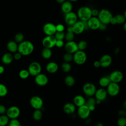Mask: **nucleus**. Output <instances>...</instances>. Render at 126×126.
Listing matches in <instances>:
<instances>
[{
  "label": "nucleus",
  "mask_w": 126,
  "mask_h": 126,
  "mask_svg": "<svg viewBox=\"0 0 126 126\" xmlns=\"http://www.w3.org/2000/svg\"><path fill=\"white\" fill-rule=\"evenodd\" d=\"M34 50V45L30 41L24 40L18 44V52L22 56H28L31 54Z\"/></svg>",
  "instance_id": "obj_1"
},
{
  "label": "nucleus",
  "mask_w": 126,
  "mask_h": 126,
  "mask_svg": "<svg viewBox=\"0 0 126 126\" xmlns=\"http://www.w3.org/2000/svg\"><path fill=\"white\" fill-rule=\"evenodd\" d=\"M76 14L80 21H87L92 17V9L88 6H83L78 9Z\"/></svg>",
  "instance_id": "obj_2"
},
{
  "label": "nucleus",
  "mask_w": 126,
  "mask_h": 126,
  "mask_svg": "<svg viewBox=\"0 0 126 126\" xmlns=\"http://www.w3.org/2000/svg\"><path fill=\"white\" fill-rule=\"evenodd\" d=\"M113 16L112 13L108 9L104 8L99 10L97 18L101 23L107 25L110 24Z\"/></svg>",
  "instance_id": "obj_3"
},
{
  "label": "nucleus",
  "mask_w": 126,
  "mask_h": 126,
  "mask_svg": "<svg viewBox=\"0 0 126 126\" xmlns=\"http://www.w3.org/2000/svg\"><path fill=\"white\" fill-rule=\"evenodd\" d=\"M87 59V56L84 51L78 50L73 54V61L78 65L84 64Z\"/></svg>",
  "instance_id": "obj_4"
},
{
  "label": "nucleus",
  "mask_w": 126,
  "mask_h": 126,
  "mask_svg": "<svg viewBox=\"0 0 126 126\" xmlns=\"http://www.w3.org/2000/svg\"><path fill=\"white\" fill-rule=\"evenodd\" d=\"M42 67L40 64L37 62L31 63L28 67V71L30 75L35 76L41 73Z\"/></svg>",
  "instance_id": "obj_5"
},
{
  "label": "nucleus",
  "mask_w": 126,
  "mask_h": 126,
  "mask_svg": "<svg viewBox=\"0 0 126 126\" xmlns=\"http://www.w3.org/2000/svg\"><path fill=\"white\" fill-rule=\"evenodd\" d=\"M82 90L84 94L86 96L91 97L94 95L96 88L94 84L92 83H87L83 85Z\"/></svg>",
  "instance_id": "obj_6"
},
{
  "label": "nucleus",
  "mask_w": 126,
  "mask_h": 126,
  "mask_svg": "<svg viewBox=\"0 0 126 126\" xmlns=\"http://www.w3.org/2000/svg\"><path fill=\"white\" fill-rule=\"evenodd\" d=\"M56 39L54 35H46L42 41V44L44 48L51 49L55 46Z\"/></svg>",
  "instance_id": "obj_7"
},
{
  "label": "nucleus",
  "mask_w": 126,
  "mask_h": 126,
  "mask_svg": "<svg viewBox=\"0 0 126 126\" xmlns=\"http://www.w3.org/2000/svg\"><path fill=\"white\" fill-rule=\"evenodd\" d=\"M107 92L108 94L111 96L117 95L120 91V87L118 83L111 82L107 87Z\"/></svg>",
  "instance_id": "obj_8"
},
{
  "label": "nucleus",
  "mask_w": 126,
  "mask_h": 126,
  "mask_svg": "<svg viewBox=\"0 0 126 126\" xmlns=\"http://www.w3.org/2000/svg\"><path fill=\"white\" fill-rule=\"evenodd\" d=\"M20 114V110L16 106H10L7 109L6 115L10 119H17Z\"/></svg>",
  "instance_id": "obj_9"
},
{
  "label": "nucleus",
  "mask_w": 126,
  "mask_h": 126,
  "mask_svg": "<svg viewBox=\"0 0 126 126\" xmlns=\"http://www.w3.org/2000/svg\"><path fill=\"white\" fill-rule=\"evenodd\" d=\"M30 103L31 106L35 110L40 109L43 107V101L40 97L35 95L31 98Z\"/></svg>",
  "instance_id": "obj_10"
},
{
  "label": "nucleus",
  "mask_w": 126,
  "mask_h": 126,
  "mask_svg": "<svg viewBox=\"0 0 126 126\" xmlns=\"http://www.w3.org/2000/svg\"><path fill=\"white\" fill-rule=\"evenodd\" d=\"M78 21L77 14L74 12H70L65 14L64 21L68 26H72Z\"/></svg>",
  "instance_id": "obj_11"
},
{
  "label": "nucleus",
  "mask_w": 126,
  "mask_h": 126,
  "mask_svg": "<svg viewBox=\"0 0 126 126\" xmlns=\"http://www.w3.org/2000/svg\"><path fill=\"white\" fill-rule=\"evenodd\" d=\"M91 113V111L86 105H84L78 107L77 110V114L79 117L82 119L86 120L89 118Z\"/></svg>",
  "instance_id": "obj_12"
},
{
  "label": "nucleus",
  "mask_w": 126,
  "mask_h": 126,
  "mask_svg": "<svg viewBox=\"0 0 126 126\" xmlns=\"http://www.w3.org/2000/svg\"><path fill=\"white\" fill-rule=\"evenodd\" d=\"M43 31L46 35H54L57 32L56 25L52 23H47L44 25Z\"/></svg>",
  "instance_id": "obj_13"
},
{
  "label": "nucleus",
  "mask_w": 126,
  "mask_h": 126,
  "mask_svg": "<svg viewBox=\"0 0 126 126\" xmlns=\"http://www.w3.org/2000/svg\"><path fill=\"white\" fill-rule=\"evenodd\" d=\"M109 77L111 82L119 83L123 79L124 75L121 71L115 70L110 73Z\"/></svg>",
  "instance_id": "obj_14"
},
{
  "label": "nucleus",
  "mask_w": 126,
  "mask_h": 126,
  "mask_svg": "<svg viewBox=\"0 0 126 126\" xmlns=\"http://www.w3.org/2000/svg\"><path fill=\"white\" fill-rule=\"evenodd\" d=\"M66 53L73 54L78 50L77 43L74 41L67 42L64 45Z\"/></svg>",
  "instance_id": "obj_15"
},
{
  "label": "nucleus",
  "mask_w": 126,
  "mask_h": 126,
  "mask_svg": "<svg viewBox=\"0 0 126 126\" xmlns=\"http://www.w3.org/2000/svg\"><path fill=\"white\" fill-rule=\"evenodd\" d=\"M87 24L89 29L92 30H96L99 29L101 23L97 17L92 16L87 21Z\"/></svg>",
  "instance_id": "obj_16"
},
{
  "label": "nucleus",
  "mask_w": 126,
  "mask_h": 126,
  "mask_svg": "<svg viewBox=\"0 0 126 126\" xmlns=\"http://www.w3.org/2000/svg\"><path fill=\"white\" fill-rule=\"evenodd\" d=\"M72 27L74 34H80L85 31L84 24L80 20L77 21Z\"/></svg>",
  "instance_id": "obj_17"
},
{
  "label": "nucleus",
  "mask_w": 126,
  "mask_h": 126,
  "mask_svg": "<svg viewBox=\"0 0 126 126\" xmlns=\"http://www.w3.org/2000/svg\"><path fill=\"white\" fill-rule=\"evenodd\" d=\"M34 81L35 83L40 86H44L48 83V78L44 74L40 73L35 76Z\"/></svg>",
  "instance_id": "obj_18"
},
{
  "label": "nucleus",
  "mask_w": 126,
  "mask_h": 126,
  "mask_svg": "<svg viewBox=\"0 0 126 126\" xmlns=\"http://www.w3.org/2000/svg\"><path fill=\"white\" fill-rule=\"evenodd\" d=\"M100 66L103 68L109 67L112 63V58L110 55L105 54L100 58L99 60Z\"/></svg>",
  "instance_id": "obj_19"
},
{
  "label": "nucleus",
  "mask_w": 126,
  "mask_h": 126,
  "mask_svg": "<svg viewBox=\"0 0 126 126\" xmlns=\"http://www.w3.org/2000/svg\"><path fill=\"white\" fill-rule=\"evenodd\" d=\"M107 94V91L103 88H101L96 90L94 95L96 99H98L102 101L106 99Z\"/></svg>",
  "instance_id": "obj_20"
},
{
  "label": "nucleus",
  "mask_w": 126,
  "mask_h": 126,
  "mask_svg": "<svg viewBox=\"0 0 126 126\" xmlns=\"http://www.w3.org/2000/svg\"><path fill=\"white\" fill-rule=\"evenodd\" d=\"M126 18L123 14H118L113 16L110 21V24L112 25L124 24L126 22Z\"/></svg>",
  "instance_id": "obj_21"
},
{
  "label": "nucleus",
  "mask_w": 126,
  "mask_h": 126,
  "mask_svg": "<svg viewBox=\"0 0 126 126\" xmlns=\"http://www.w3.org/2000/svg\"><path fill=\"white\" fill-rule=\"evenodd\" d=\"M63 110L66 114L71 115L75 112L76 110V106L72 103L67 102L63 105Z\"/></svg>",
  "instance_id": "obj_22"
},
{
  "label": "nucleus",
  "mask_w": 126,
  "mask_h": 126,
  "mask_svg": "<svg viewBox=\"0 0 126 126\" xmlns=\"http://www.w3.org/2000/svg\"><path fill=\"white\" fill-rule=\"evenodd\" d=\"M46 69L48 72L53 74L58 71L59 69V66L56 63L54 62H51L46 64Z\"/></svg>",
  "instance_id": "obj_23"
},
{
  "label": "nucleus",
  "mask_w": 126,
  "mask_h": 126,
  "mask_svg": "<svg viewBox=\"0 0 126 126\" xmlns=\"http://www.w3.org/2000/svg\"><path fill=\"white\" fill-rule=\"evenodd\" d=\"M72 9V4L69 1H65L61 5V10L64 14L71 12Z\"/></svg>",
  "instance_id": "obj_24"
},
{
  "label": "nucleus",
  "mask_w": 126,
  "mask_h": 126,
  "mask_svg": "<svg viewBox=\"0 0 126 126\" xmlns=\"http://www.w3.org/2000/svg\"><path fill=\"white\" fill-rule=\"evenodd\" d=\"M85 98L81 95H76L73 98V104L78 107L83 106L86 104Z\"/></svg>",
  "instance_id": "obj_25"
},
{
  "label": "nucleus",
  "mask_w": 126,
  "mask_h": 126,
  "mask_svg": "<svg viewBox=\"0 0 126 126\" xmlns=\"http://www.w3.org/2000/svg\"><path fill=\"white\" fill-rule=\"evenodd\" d=\"M6 47L10 53H16L18 51V45L14 40L9 41L7 44Z\"/></svg>",
  "instance_id": "obj_26"
},
{
  "label": "nucleus",
  "mask_w": 126,
  "mask_h": 126,
  "mask_svg": "<svg viewBox=\"0 0 126 126\" xmlns=\"http://www.w3.org/2000/svg\"><path fill=\"white\" fill-rule=\"evenodd\" d=\"M13 56L10 53L4 54L1 58V61L5 64H9L12 63L13 60Z\"/></svg>",
  "instance_id": "obj_27"
},
{
  "label": "nucleus",
  "mask_w": 126,
  "mask_h": 126,
  "mask_svg": "<svg viewBox=\"0 0 126 126\" xmlns=\"http://www.w3.org/2000/svg\"><path fill=\"white\" fill-rule=\"evenodd\" d=\"M111 82L109 77L106 76L100 78L98 81L99 85L102 88L107 87Z\"/></svg>",
  "instance_id": "obj_28"
},
{
  "label": "nucleus",
  "mask_w": 126,
  "mask_h": 126,
  "mask_svg": "<svg viewBox=\"0 0 126 126\" xmlns=\"http://www.w3.org/2000/svg\"><path fill=\"white\" fill-rule=\"evenodd\" d=\"M41 54L43 58L47 60L49 59L52 57V52L51 49L44 48L41 51Z\"/></svg>",
  "instance_id": "obj_29"
},
{
  "label": "nucleus",
  "mask_w": 126,
  "mask_h": 126,
  "mask_svg": "<svg viewBox=\"0 0 126 126\" xmlns=\"http://www.w3.org/2000/svg\"><path fill=\"white\" fill-rule=\"evenodd\" d=\"M65 84L68 87L73 86L75 83L74 78L71 75H67L64 78V80Z\"/></svg>",
  "instance_id": "obj_30"
},
{
  "label": "nucleus",
  "mask_w": 126,
  "mask_h": 126,
  "mask_svg": "<svg viewBox=\"0 0 126 126\" xmlns=\"http://www.w3.org/2000/svg\"><path fill=\"white\" fill-rule=\"evenodd\" d=\"M9 122V118L6 115H0V126H6Z\"/></svg>",
  "instance_id": "obj_31"
},
{
  "label": "nucleus",
  "mask_w": 126,
  "mask_h": 126,
  "mask_svg": "<svg viewBox=\"0 0 126 126\" xmlns=\"http://www.w3.org/2000/svg\"><path fill=\"white\" fill-rule=\"evenodd\" d=\"M32 117L35 121L40 120L42 117V112L40 109L35 110L33 112Z\"/></svg>",
  "instance_id": "obj_32"
},
{
  "label": "nucleus",
  "mask_w": 126,
  "mask_h": 126,
  "mask_svg": "<svg viewBox=\"0 0 126 126\" xmlns=\"http://www.w3.org/2000/svg\"><path fill=\"white\" fill-rule=\"evenodd\" d=\"M8 89L7 87L1 83H0V97H4L7 94Z\"/></svg>",
  "instance_id": "obj_33"
},
{
  "label": "nucleus",
  "mask_w": 126,
  "mask_h": 126,
  "mask_svg": "<svg viewBox=\"0 0 126 126\" xmlns=\"http://www.w3.org/2000/svg\"><path fill=\"white\" fill-rule=\"evenodd\" d=\"M61 68L62 70L65 73L69 72L71 69V65L69 63L64 62L62 63Z\"/></svg>",
  "instance_id": "obj_34"
},
{
  "label": "nucleus",
  "mask_w": 126,
  "mask_h": 126,
  "mask_svg": "<svg viewBox=\"0 0 126 126\" xmlns=\"http://www.w3.org/2000/svg\"><path fill=\"white\" fill-rule=\"evenodd\" d=\"M88 44L87 42L84 40H80L78 43H77V46L78 50L80 51H84L87 47Z\"/></svg>",
  "instance_id": "obj_35"
},
{
  "label": "nucleus",
  "mask_w": 126,
  "mask_h": 126,
  "mask_svg": "<svg viewBox=\"0 0 126 126\" xmlns=\"http://www.w3.org/2000/svg\"><path fill=\"white\" fill-rule=\"evenodd\" d=\"M30 73L28 70L27 69H22L20 71L19 73V76L20 78L23 79H26L29 77L30 76Z\"/></svg>",
  "instance_id": "obj_36"
},
{
  "label": "nucleus",
  "mask_w": 126,
  "mask_h": 126,
  "mask_svg": "<svg viewBox=\"0 0 126 126\" xmlns=\"http://www.w3.org/2000/svg\"><path fill=\"white\" fill-rule=\"evenodd\" d=\"M24 35L23 33L21 32H18L16 33L14 36V41L16 43H20L24 41Z\"/></svg>",
  "instance_id": "obj_37"
},
{
  "label": "nucleus",
  "mask_w": 126,
  "mask_h": 126,
  "mask_svg": "<svg viewBox=\"0 0 126 126\" xmlns=\"http://www.w3.org/2000/svg\"><path fill=\"white\" fill-rule=\"evenodd\" d=\"M63 60L64 62L70 63L73 61V54L66 53L63 55Z\"/></svg>",
  "instance_id": "obj_38"
},
{
  "label": "nucleus",
  "mask_w": 126,
  "mask_h": 126,
  "mask_svg": "<svg viewBox=\"0 0 126 126\" xmlns=\"http://www.w3.org/2000/svg\"><path fill=\"white\" fill-rule=\"evenodd\" d=\"M74 38V33L72 32H66L65 33L64 39L67 42L73 41Z\"/></svg>",
  "instance_id": "obj_39"
},
{
  "label": "nucleus",
  "mask_w": 126,
  "mask_h": 126,
  "mask_svg": "<svg viewBox=\"0 0 126 126\" xmlns=\"http://www.w3.org/2000/svg\"><path fill=\"white\" fill-rule=\"evenodd\" d=\"M87 106H89L90 105H96V99L95 98L93 97L92 96L89 97L88 99L86 101V104Z\"/></svg>",
  "instance_id": "obj_40"
},
{
  "label": "nucleus",
  "mask_w": 126,
  "mask_h": 126,
  "mask_svg": "<svg viewBox=\"0 0 126 126\" xmlns=\"http://www.w3.org/2000/svg\"><path fill=\"white\" fill-rule=\"evenodd\" d=\"M8 125V126H21L20 122L17 119H10Z\"/></svg>",
  "instance_id": "obj_41"
},
{
  "label": "nucleus",
  "mask_w": 126,
  "mask_h": 126,
  "mask_svg": "<svg viewBox=\"0 0 126 126\" xmlns=\"http://www.w3.org/2000/svg\"><path fill=\"white\" fill-rule=\"evenodd\" d=\"M117 125L118 126H126V117H120L117 120Z\"/></svg>",
  "instance_id": "obj_42"
},
{
  "label": "nucleus",
  "mask_w": 126,
  "mask_h": 126,
  "mask_svg": "<svg viewBox=\"0 0 126 126\" xmlns=\"http://www.w3.org/2000/svg\"><path fill=\"white\" fill-rule=\"evenodd\" d=\"M54 36L56 40H63L65 37V33L64 32H56L54 34Z\"/></svg>",
  "instance_id": "obj_43"
},
{
  "label": "nucleus",
  "mask_w": 126,
  "mask_h": 126,
  "mask_svg": "<svg viewBox=\"0 0 126 126\" xmlns=\"http://www.w3.org/2000/svg\"><path fill=\"white\" fill-rule=\"evenodd\" d=\"M56 31L57 32H63L65 29L64 25L62 24H58L57 25H56Z\"/></svg>",
  "instance_id": "obj_44"
},
{
  "label": "nucleus",
  "mask_w": 126,
  "mask_h": 126,
  "mask_svg": "<svg viewBox=\"0 0 126 126\" xmlns=\"http://www.w3.org/2000/svg\"><path fill=\"white\" fill-rule=\"evenodd\" d=\"M64 45V43L63 40H57L55 46L58 48H62Z\"/></svg>",
  "instance_id": "obj_45"
},
{
  "label": "nucleus",
  "mask_w": 126,
  "mask_h": 126,
  "mask_svg": "<svg viewBox=\"0 0 126 126\" xmlns=\"http://www.w3.org/2000/svg\"><path fill=\"white\" fill-rule=\"evenodd\" d=\"M6 108L5 106L2 104H0V115H4L6 114Z\"/></svg>",
  "instance_id": "obj_46"
},
{
  "label": "nucleus",
  "mask_w": 126,
  "mask_h": 126,
  "mask_svg": "<svg viewBox=\"0 0 126 126\" xmlns=\"http://www.w3.org/2000/svg\"><path fill=\"white\" fill-rule=\"evenodd\" d=\"M99 10L97 9L94 8L92 9V15L93 17H97L98 13H99Z\"/></svg>",
  "instance_id": "obj_47"
},
{
  "label": "nucleus",
  "mask_w": 126,
  "mask_h": 126,
  "mask_svg": "<svg viewBox=\"0 0 126 126\" xmlns=\"http://www.w3.org/2000/svg\"><path fill=\"white\" fill-rule=\"evenodd\" d=\"M22 56V55L20 53H19V52H17L15 53L14 55L13 56V58L16 60H19L20 59H21Z\"/></svg>",
  "instance_id": "obj_48"
},
{
  "label": "nucleus",
  "mask_w": 126,
  "mask_h": 126,
  "mask_svg": "<svg viewBox=\"0 0 126 126\" xmlns=\"http://www.w3.org/2000/svg\"><path fill=\"white\" fill-rule=\"evenodd\" d=\"M118 114L120 117H125L126 114V111L124 109L120 110L118 111Z\"/></svg>",
  "instance_id": "obj_49"
},
{
  "label": "nucleus",
  "mask_w": 126,
  "mask_h": 126,
  "mask_svg": "<svg viewBox=\"0 0 126 126\" xmlns=\"http://www.w3.org/2000/svg\"><path fill=\"white\" fill-rule=\"evenodd\" d=\"M106 29H107V25L101 23V24L99 26V30H100V31H105V30H106Z\"/></svg>",
  "instance_id": "obj_50"
},
{
  "label": "nucleus",
  "mask_w": 126,
  "mask_h": 126,
  "mask_svg": "<svg viewBox=\"0 0 126 126\" xmlns=\"http://www.w3.org/2000/svg\"><path fill=\"white\" fill-rule=\"evenodd\" d=\"M93 65L95 67H99L100 66V62H99V61H95L94 62V63H93Z\"/></svg>",
  "instance_id": "obj_51"
},
{
  "label": "nucleus",
  "mask_w": 126,
  "mask_h": 126,
  "mask_svg": "<svg viewBox=\"0 0 126 126\" xmlns=\"http://www.w3.org/2000/svg\"><path fill=\"white\" fill-rule=\"evenodd\" d=\"M88 107H89L91 112L94 111L95 109V105H90V106H89Z\"/></svg>",
  "instance_id": "obj_52"
},
{
  "label": "nucleus",
  "mask_w": 126,
  "mask_h": 126,
  "mask_svg": "<svg viewBox=\"0 0 126 126\" xmlns=\"http://www.w3.org/2000/svg\"><path fill=\"white\" fill-rule=\"evenodd\" d=\"M67 32H73V29H72V26H68L67 28Z\"/></svg>",
  "instance_id": "obj_53"
},
{
  "label": "nucleus",
  "mask_w": 126,
  "mask_h": 126,
  "mask_svg": "<svg viewBox=\"0 0 126 126\" xmlns=\"http://www.w3.org/2000/svg\"><path fill=\"white\" fill-rule=\"evenodd\" d=\"M4 71V67L2 66V65H0V74H2Z\"/></svg>",
  "instance_id": "obj_54"
},
{
  "label": "nucleus",
  "mask_w": 126,
  "mask_h": 126,
  "mask_svg": "<svg viewBox=\"0 0 126 126\" xmlns=\"http://www.w3.org/2000/svg\"><path fill=\"white\" fill-rule=\"evenodd\" d=\"M123 108L124 110L126 111V100L123 103Z\"/></svg>",
  "instance_id": "obj_55"
},
{
  "label": "nucleus",
  "mask_w": 126,
  "mask_h": 126,
  "mask_svg": "<svg viewBox=\"0 0 126 126\" xmlns=\"http://www.w3.org/2000/svg\"><path fill=\"white\" fill-rule=\"evenodd\" d=\"M56 0V1L58 2V3H60V4H62L65 1H66L65 0Z\"/></svg>",
  "instance_id": "obj_56"
},
{
  "label": "nucleus",
  "mask_w": 126,
  "mask_h": 126,
  "mask_svg": "<svg viewBox=\"0 0 126 126\" xmlns=\"http://www.w3.org/2000/svg\"><path fill=\"white\" fill-rule=\"evenodd\" d=\"M94 126H103V125L100 122H98L96 123Z\"/></svg>",
  "instance_id": "obj_57"
},
{
  "label": "nucleus",
  "mask_w": 126,
  "mask_h": 126,
  "mask_svg": "<svg viewBox=\"0 0 126 126\" xmlns=\"http://www.w3.org/2000/svg\"><path fill=\"white\" fill-rule=\"evenodd\" d=\"M123 29H124V31L126 32V22H125L124 23V24H123Z\"/></svg>",
  "instance_id": "obj_58"
},
{
  "label": "nucleus",
  "mask_w": 126,
  "mask_h": 126,
  "mask_svg": "<svg viewBox=\"0 0 126 126\" xmlns=\"http://www.w3.org/2000/svg\"><path fill=\"white\" fill-rule=\"evenodd\" d=\"M101 101L98 99H96V104H99L101 103Z\"/></svg>",
  "instance_id": "obj_59"
},
{
  "label": "nucleus",
  "mask_w": 126,
  "mask_h": 126,
  "mask_svg": "<svg viewBox=\"0 0 126 126\" xmlns=\"http://www.w3.org/2000/svg\"><path fill=\"white\" fill-rule=\"evenodd\" d=\"M124 17H125V18H126V9L125 10V11H124Z\"/></svg>",
  "instance_id": "obj_60"
},
{
  "label": "nucleus",
  "mask_w": 126,
  "mask_h": 126,
  "mask_svg": "<svg viewBox=\"0 0 126 126\" xmlns=\"http://www.w3.org/2000/svg\"><path fill=\"white\" fill-rule=\"evenodd\" d=\"M78 0H68V1H70V2H76L77 1H78Z\"/></svg>",
  "instance_id": "obj_61"
},
{
  "label": "nucleus",
  "mask_w": 126,
  "mask_h": 126,
  "mask_svg": "<svg viewBox=\"0 0 126 126\" xmlns=\"http://www.w3.org/2000/svg\"><path fill=\"white\" fill-rule=\"evenodd\" d=\"M125 117H126V116H125Z\"/></svg>",
  "instance_id": "obj_62"
}]
</instances>
